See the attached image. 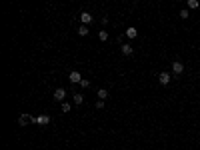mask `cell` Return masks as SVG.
<instances>
[{"instance_id":"2","label":"cell","mask_w":200,"mask_h":150,"mask_svg":"<svg viewBox=\"0 0 200 150\" xmlns=\"http://www.w3.org/2000/svg\"><path fill=\"white\" fill-rule=\"evenodd\" d=\"M170 80H172V76H170L168 72H160V74H158V82H160L162 86L170 84Z\"/></svg>"},{"instance_id":"9","label":"cell","mask_w":200,"mask_h":150,"mask_svg":"<svg viewBox=\"0 0 200 150\" xmlns=\"http://www.w3.org/2000/svg\"><path fill=\"white\" fill-rule=\"evenodd\" d=\"M126 36L128 38H136V36H138V30H136V28H126Z\"/></svg>"},{"instance_id":"15","label":"cell","mask_w":200,"mask_h":150,"mask_svg":"<svg viewBox=\"0 0 200 150\" xmlns=\"http://www.w3.org/2000/svg\"><path fill=\"white\" fill-rule=\"evenodd\" d=\"M188 8H198V2H196V0H190V2H188Z\"/></svg>"},{"instance_id":"7","label":"cell","mask_w":200,"mask_h":150,"mask_svg":"<svg viewBox=\"0 0 200 150\" xmlns=\"http://www.w3.org/2000/svg\"><path fill=\"white\" fill-rule=\"evenodd\" d=\"M172 72H174V74H182V72H184V64H182V62H178V60H176V62H172Z\"/></svg>"},{"instance_id":"3","label":"cell","mask_w":200,"mask_h":150,"mask_svg":"<svg viewBox=\"0 0 200 150\" xmlns=\"http://www.w3.org/2000/svg\"><path fill=\"white\" fill-rule=\"evenodd\" d=\"M64 98H66V90L64 88H56L54 90V100L56 102H64Z\"/></svg>"},{"instance_id":"1","label":"cell","mask_w":200,"mask_h":150,"mask_svg":"<svg viewBox=\"0 0 200 150\" xmlns=\"http://www.w3.org/2000/svg\"><path fill=\"white\" fill-rule=\"evenodd\" d=\"M68 80H70L72 84H80V82H82V76H80L78 70H72L70 74H68Z\"/></svg>"},{"instance_id":"13","label":"cell","mask_w":200,"mask_h":150,"mask_svg":"<svg viewBox=\"0 0 200 150\" xmlns=\"http://www.w3.org/2000/svg\"><path fill=\"white\" fill-rule=\"evenodd\" d=\"M84 102V96L82 94H74V104H82Z\"/></svg>"},{"instance_id":"8","label":"cell","mask_w":200,"mask_h":150,"mask_svg":"<svg viewBox=\"0 0 200 150\" xmlns=\"http://www.w3.org/2000/svg\"><path fill=\"white\" fill-rule=\"evenodd\" d=\"M120 50H122V54H124V56H130V54L134 52V48L130 44H122V46H120Z\"/></svg>"},{"instance_id":"18","label":"cell","mask_w":200,"mask_h":150,"mask_svg":"<svg viewBox=\"0 0 200 150\" xmlns=\"http://www.w3.org/2000/svg\"><path fill=\"white\" fill-rule=\"evenodd\" d=\"M180 18L186 20V18H188V10H182V12H180Z\"/></svg>"},{"instance_id":"16","label":"cell","mask_w":200,"mask_h":150,"mask_svg":"<svg viewBox=\"0 0 200 150\" xmlns=\"http://www.w3.org/2000/svg\"><path fill=\"white\" fill-rule=\"evenodd\" d=\"M80 86H82V88H88V86H90V80H84V78H82V82H80Z\"/></svg>"},{"instance_id":"11","label":"cell","mask_w":200,"mask_h":150,"mask_svg":"<svg viewBox=\"0 0 200 150\" xmlns=\"http://www.w3.org/2000/svg\"><path fill=\"white\" fill-rule=\"evenodd\" d=\"M88 32H90V30H88V26H84V24L78 28V34H80V36H88Z\"/></svg>"},{"instance_id":"4","label":"cell","mask_w":200,"mask_h":150,"mask_svg":"<svg viewBox=\"0 0 200 150\" xmlns=\"http://www.w3.org/2000/svg\"><path fill=\"white\" fill-rule=\"evenodd\" d=\"M34 122L40 124V126H46V124H50V116H48V114H40V116L34 118Z\"/></svg>"},{"instance_id":"17","label":"cell","mask_w":200,"mask_h":150,"mask_svg":"<svg viewBox=\"0 0 200 150\" xmlns=\"http://www.w3.org/2000/svg\"><path fill=\"white\" fill-rule=\"evenodd\" d=\"M96 108L102 110V108H104V100H98V102H96Z\"/></svg>"},{"instance_id":"14","label":"cell","mask_w":200,"mask_h":150,"mask_svg":"<svg viewBox=\"0 0 200 150\" xmlns=\"http://www.w3.org/2000/svg\"><path fill=\"white\" fill-rule=\"evenodd\" d=\"M62 112H70V104L68 102H62Z\"/></svg>"},{"instance_id":"12","label":"cell","mask_w":200,"mask_h":150,"mask_svg":"<svg viewBox=\"0 0 200 150\" xmlns=\"http://www.w3.org/2000/svg\"><path fill=\"white\" fill-rule=\"evenodd\" d=\"M98 38L102 40V42H106V40H108V32H106V30H100V32H98Z\"/></svg>"},{"instance_id":"6","label":"cell","mask_w":200,"mask_h":150,"mask_svg":"<svg viewBox=\"0 0 200 150\" xmlns=\"http://www.w3.org/2000/svg\"><path fill=\"white\" fill-rule=\"evenodd\" d=\"M80 20H82V24H84V26H88L94 18H92V14H90V12H82V14H80Z\"/></svg>"},{"instance_id":"5","label":"cell","mask_w":200,"mask_h":150,"mask_svg":"<svg viewBox=\"0 0 200 150\" xmlns=\"http://www.w3.org/2000/svg\"><path fill=\"white\" fill-rule=\"evenodd\" d=\"M30 122H34L32 116H28V114H20V118H18V124H20V126H26V124H30Z\"/></svg>"},{"instance_id":"10","label":"cell","mask_w":200,"mask_h":150,"mask_svg":"<svg viewBox=\"0 0 200 150\" xmlns=\"http://www.w3.org/2000/svg\"><path fill=\"white\" fill-rule=\"evenodd\" d=\"M96 94H98V100H106V98H108V90H106V88H100Z\"/></svg>"}]
</instances>
